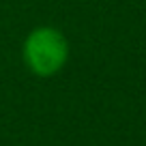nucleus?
Returning a JSON list of instances; mask_svg holds the SVG:
<instances>
[{
  "label": "nucleus",
  "instance_id": "1",
  "mask_svg": "<svg viewBox=\"0 0 146 146\" xmlns=\"http://www.w3.org/2000/svg\"><path fill=\"white\" fill-rule=\"evenodd\" d=\"M67 36L52 26H39L24 41V62L35 75L50 78L67 64Z\"/></svg>",
  "mask_w": 146,
  "mask_h": 146
}]
</instances>
